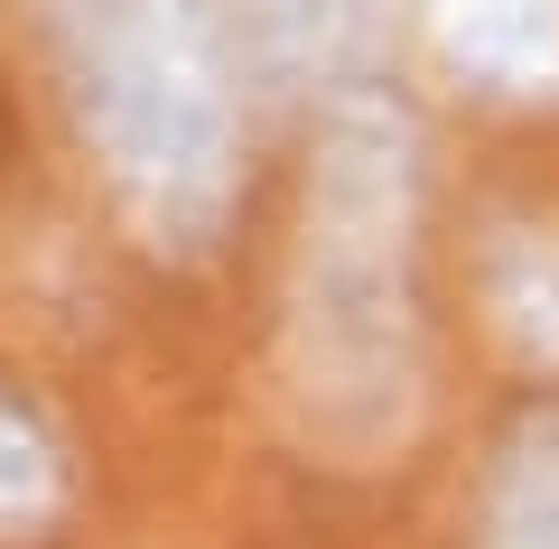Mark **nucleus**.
I'll list each match as a JSON object with an SVG mask.
<instances>
[{
	"label": "nucleus",
	"mask_w": 559,
	"mask_h": 549,
	"mask_svg": "<svg viewBox=\"0 0 559 549\" xmlns=\"http://www.w3.org/2000/svg\"><path fill=\"white\" fill-rule=\"evenodd\" d=\"M419 215H429V140L411 94L392 75L318 94L299 252L280 298V373L299 429L345 466H382L392 447H411L429 401Z\"/></svg>",
	"instance_id": "obj_1"
},
{
	"label": "nucleus",
	"mask_w": 559,
	"mask_h": 549,
	"mask_svg": "<svg viewBox=\"0 0 559 549\" xmlns=\"http://www.w3.org/2000/svg\"><path fill=\"white\" fill-rule=\"evenodd\" d=\"M57 84L103 196L150 252L224 242L252 168V38L234 0H47Z\"/></svg>",
	"instance_id": "obj_2"
},
{
	"label": "nucleus",
	"mask_w": 559,
	"mask_h": 549,
	"mask_svg": "<svg viewBox=\"0 0 559 549\" xmlns=\"http://www.w3.org/2000/svg\"><path fill=\"white\" fill-rule=\"evenodd\" d=\"M419 38L476 103L503 112L559 103V0H419Z\"/></svg>",
	"instance_id": "obj_3"
},
{
	"label": "nucleus",
	"mask_w": 559,
	"mask_h": 549,
	"mask_svg": "<svg viewBox=\"0 0 559 549\" xmlns=\"http://www.w3.org/2000/svg\"><path fill=\"white\" fill-rule=\"evenodd\" d=\"M242 38H252L261 84L280 94H336V84L373 75L392 0H234Z\"/></svg>",
	"instance_id": "obj_4"
},
{
	"label": "nucleus",
	"mask_w": 559,
	"mask_h": 549,
	"mask_svg": "<svg viewBox=\"0 0 559 549\" xmlns=\"http://www.w3.org/2000/svg\"><path fill=\"white\" fill-rule=\"evenodd\" d=\"M466 549H559V401H522L503 419Z\"/></svg>",
	"instance_id": "obj_5"
},
{
	"label": "nucleus",
	"mask_w": 559,
	"mask_h": 549,
	"mask_svg": "<svg viewBox=\"0 0 559 549\" xmlns=\"http://www.w3.org/2000/svg\"><path fill=\"white\" fill-rule=\"evenodd\" d=\"M476 289H485V317H495L503 345H513L532 373L559 382V224H540V215L485 224Z\"/></svg>",
	"instance_id": "obj_6"
},
{
	"label": "nucleus",
	"mask_w": 559,
	"mask_h": 549,
	"mask_svg": "<svg viewBox=\"0 0 559 549\" xmlns=\"http://www.w3.org/2000/svg\"><path fill=\"white\" fill-rule=\"evenodd\" d=\"M66 522V447L10 382H0V540H38Z\"/></svg>",
	"instance_id": "obj_7"
}]
</instances>
